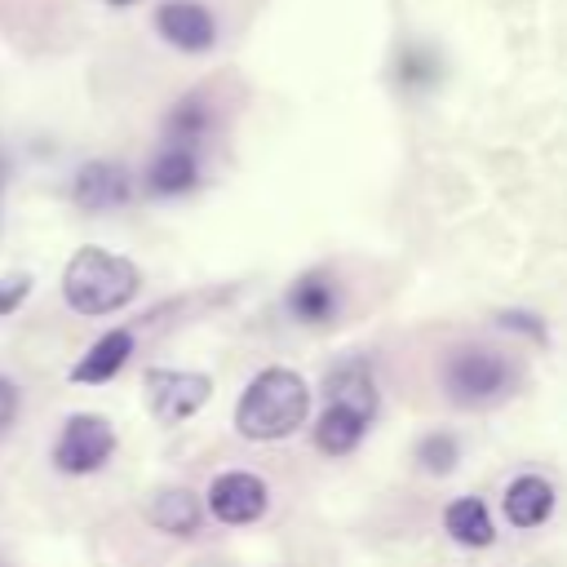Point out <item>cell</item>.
<instances>
[{"mask_svg": "<svg viewBox=\"0 0 567 567\" xmlns=\"http://www.w3.org/2000/svg\"><path fill=\"white\" fill-rule=\"evenodd\" d=\"M306 416H310V385L301 372L279 368V363L261 368L235 403V430L252 443L288 439L306 425Z\"/></svg>", "mask_w": 567, "mask_h": 567, "instance_id": "cell-1", "label": "cell"}, {"mask_svg": "<svg viewBox=\"0 0 567 567\" xmlns=\"http://www.w3.org/2000/svg\"><path fill=\"white\" fill-rule=\"evenodd\" d=\"M363 434H368V421L354 416L350 408H337V403H328V408L319 412L315 430H310V439H315V447H319L323 456H350V452L363 443Z\"/></svg>", "mask_w": 567, "mask_h": 567, "instance_id": "cell-17", "label": "cell"}, {"mask_svg": "<svg viewBox=\"0 0 567 567\" xmlns=\"http://www.w3.org/2000/svg\"><path fill=\"white\" fill-rule=\"evenodd\" d=\"M133 199V173L120 159H84L71 177V204L80 213H115Z\"/></svg>", "mask_w": 567, "mask_h": 567, "instance_id": "cell-8", "label": "cell"}, {"mask_svg": "<svg viewBox=\"0 0 567 567\" xmlns=\"http://www.w3.org/2000/svg\"><path fill=\"white\" fill-rule=\"evenodd\" d=\"M111 452H115V425L97 412H75L58 430L53 470H62L71 478H84V474H97L111 461Z\"/></svg>", "mask_w": 567, "mask_h": 567, "instance_id": "cell-3", "label": "cell"}, {"mask_svg": "<svg viewBox=\"0 0 567 567\" xmlns=\"http://www.w3.org/2000/svg\"><path fill=\"white\" fill-rule=\"evenodd\" d=\"M496 328H509V332L536 337V341L545 346V323H540L536 315H527V310H501V315H496Z\"/></svg>", "mask_w": 567, "mask_h": 567, "instance_id": "cell-21", "label": "cell"}, {"mask_svg": "<svg viewBox=\"0 0 567 567\" xmlns=\"http://www.w3.org/2000/svg\"><path fill=\"white\" fill-rule=\"evenodd\" d=\"M4 177H9V168H4V155H0V190H4Z\"/></svg>", "mask_w": 567, "mask_h": 567, "instance_id": "cell-24", "label": "cell"}, {"mask_svg": "<svg viewBox=\"0 0 567 567\" xmlns=\"http://www.w3.org/2000/svg\"><path fill=\"white\" fill-rule=\"evenodd\" d=\"M204 505H208V514H213L217 523H226V527H248V523H257V518L266 514L270 487H266V478H257V474H248V470H226V474H217V478L208 483Z\"/></svg>", "mask_w": 567, "mask_h": 567, "instance_id": "cell-7", "label": "cell"}, {"mask_svg": "<svg viewBox=\"0 0 567 567\" xmlns=\"http://www.w3.org/2000/svg\"><path fill=\"white\" fill-rule=\"evenodd\" d=\"M443 532L465 549H487L496 540V523L483 505V496H456L443 509Z\"/></svg>", "mask_w": 567, "mask_h": 567, "instance_id": "cell-15", "label": "cell"}, {"mask_svg": "<svg viewBox=\"0 0 567 567\" xmlns=\"http://www.w3.org/2000/svg\"><path fill=\"white\" fill-rule=\"evenodd\" d=\"M106 4H115V9H128V4H137V0H106Z\"/></svg>", "mask_w": 567, "mask_h": 567, "instance_id": "cell-23", "label": "cell"}, {"mask_svg": "<svg viewBox=\"0 0 567 567\" xmlns=\"http://www.w3.org/2000/svg\"><path fill=\"white\" fill-rule=\"evenodd\" d=\"M0 567H4V563H0Z\"/></svg>", "mask_w": 567, "mask_h": 567, "instance_id": "cell-25", "label": "cell"}, {"mask_svg": "<svg viewBox=\"0 0 567 567\" xmlns=\"http://www.w3.org/2000/svg\"><path fill=\"white\" fill-rule=\"evenodd\" d=\"M137 288H142V270L128 257H120L111 248H97V244L75 248L71 261H66V270H62V297H66V306L75 315H89V319L124 310L137 297Z\"/></svg>", "mask_w": 567, "mask_h": 567, "instance_id": "cell-2", "label": "cell"}, {"mask_svg": "<svg viewBox=\"0 0 567 567\" xmlns=\"http://www.w3.org/2000/svg\"><path fill=\"white\" fill-rule=\"evenodd\" d=\"M146 518H151V527H159L168 536H195L199 523H204V505L186 487H159L146 501Z\"/></svg>", "mask_w": 567, "mask_h": 567, "instance_id": "cell-14", "label": "cell"}, {"mask_svg": "<svg viewBox=\"0 0 567 567\" xmlns=\"http://www.w3.org/2000/svg\"><path fill=\"white\" fill-rule=\"evenodd\" d=\"M31 297V275H4L0 279V319L18 315V306Z\"/></svg>", "mask_w": 567, "mask_h": 567, "instance_id": "cell-20", "label": "cell"}, {"mask_svg": "<svg viewBox=\"0 0 567 567\" xmlns=\"http://www.w3.org/2000/svg\"><path fill=\"white\" fill-rule=\"evenodd\" d=\"M509 381H514V368L496 350H483V346L452 350L443 363V385L456 403H492L509 390Z\"/></svg>", "mask_w": 567, "mask_h": 567, "instance_id": "cell-4", "label": "cell"}, {"mask_svg": "<svg viewBox=\"0 0 567 567\" xmlns=\"http://www.w3.org/2000/svg\"><path fill=\"white\" fill-rule=\"evenodd\" d=\"M434 53L430 49H403L399 53V84L403 89H430L434 84Z\"/></svg>", "mask_w": 567, "mask_h": 567, "instance_id": "cell-19", "label": "cell"}, {"mask_svg": "<svg viewBox=\"0 0 567 567\" xmlns=\"http://www.w3.org/2000/svg\"><path fill=\"white\" fill-rule=\"evenodd\" d=\"M416 461L425 474H452L456 461H461V443L447 434V430H430L416 439Z\"/></svg>", "mask_w": 567, "mask_h": 567, "instance_id": "cell-18", "label": "cell"}, {"mask_svg": "<svg viewBox=\"0 0 567 567\" xmlns=\"http://www.w3.org/2000/svg\"><path fill=\"white\" fill-rule=\"evenodd\" d=\"M284 306H288V315L297 323H328L337 315V306H341V292H337L328 270H306V275H297L288 284Z\"/></svg>", "mask_w": 567, "mask_h": 567, "instance_id": "cell-13", "label": "cell"}, {"mask_svg": "<svg viewBox=\"0 0 567 567\" xmlns=\"http://www.w3.org/2000/svg\"><path fill=\"white\" fill-rule=\"evenodd\" d=\"M128 359H133V332L128 328H111L71 363V381L75 385H106L111 377L124 372Z\"/></svg>", "mask_w": 567, "mask_h": 567, "instance_id": "cell-12", "label": "cell"}, {"mask_svg": "<svg viewBox=\"0 0 567 567\" xmlns=\"http://www.w3.org/2000/svg\"><path fill=\"white\" fill-rule=\"evenodd\" d=\"M199 177H204L199 151H195V146H173V142H164V146L146 159V173H142V182H146V190H151L155 199L190 195V190L199 186Z\"/></svg>", "mask_w": 567, "mask_h": 567, "instance_id": "cell-9", "label": "cell"}, {"mask_svg": "<svg viewBox=\"0 0 567 567\" xmlns=\"http://www.w3.org/2000/svg\"><path fill=\"white\" fill-rule=\"evenodd\" d=\"M142 385H146V408L159 425H177L213 399V377L186 368H146Z\"/></svg>", "mask_w": 567, "mask_h": 567, "instance_id": "cell-5", "label": "cell"}, {"mask_svg": "<svg viewBox=\"0 0 567 567\" xmlns=\"http://www.w3.org/2000/svg\"><path fill=\"white\" fill-rule=\"evenodd\" d=\"M155 35L168 44V49H177V53H190V58H199V53H208L213 44H217V13L204 4V0H159L155 4Z\"/></svg>", "mask_w": 567, "mask_h": 567, "instance_id": "cell-6", "label": "cell"}, {"mask_svg": "<svg viewBox=\"0 0 567 567\" xmlns=\"http://www.w3.org/2000/svg\"><path fill=\"white\" fill-rule=\"evenodd\" d=\"M213 133V102L204 93H186L164 111V142L173 146H204V137Z\"/></svg>", "mask_w": 567, "mask_h": 567, "instance_id": "cell-16", "label": "cell"}, {"mask_svg": "<svg viewBox=\"0 0 567 567\" xmlns=\"http://www.w3.org/2000/svg\"><path fill=\"white\" fill-rule=\"evenodd\" d=\"M323 399L337 403V408H350L354 416H363V421L372 425L381 399H377V381H372L368 359H354V354H350V359L332 363L328 377H323Z\"/></svg>", "mask_w": 567, "mask_h": 567, "instance_id": "cell-10", "label": "cell"}, {"mask_svg": "<svg viewBox=\"0 0 567 567\" xmlns=\"http://www.w3.org/2000/svg\"><path fill=\"white\" fill-rule=\"evenodd\" d=\"M18 408H22V394L9 377H0V434H9V425L18 421Z\"/></svg>", "mask_w": 567, "mask_h": 567, "instance_id": "cell-22", "label": "cell"}, {"mask_svg": "<svg viewBox=\"0 0 567 567\" xmlns=\"http://www.w3.org/2000/svg\"><path fill=\"white\" fill-rule=\"evenodd\" d=\"M501 514L518 532L540 527L554 514V483L545 474H532V470L518 474V478H509V487L501 492Z\"/></svg>", "mask_w": 567, "mask_h": 567, "instance_id": "cell-11", "label": "cell"}]
</instances>
